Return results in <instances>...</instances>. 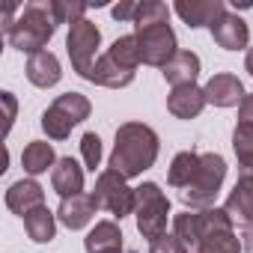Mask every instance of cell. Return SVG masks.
Here are the masks:
<instances>
[{"mask_svg":"<svg viewBox=\"0 0 253 253\" xmlns=\"http://www.w3.org/2000/svg\"><path fill=\"white\" fill-rule=\"evenodd\" d=\"M173 235L188 247V253H241L244 241L235 232V220L226 209H185L173 214Z\"/></svg>","mask_w":253,"mask_h":253,"instance_id":"cell-1","label":"cell"},{"mask_svg":"<svg viewBox=\"0 0 253 253\" xmlns=\"http://www.w3.org/2000/svg\"><path fill=\"white\" fill-rule=\"evenodd\" d=\"M134 36H137V45H140L143 66L164 69L179 54V42H176L173 27H170V6L161 3V0H146V3H140L137 21H134Z\"/></svg>","mask_w":253,"mask_h":253,"instance_id":"cell-2","label":"cell"},{"mask_svg":"<svg viewBox=\"0 0 253 253\" xmlns=\"http://www.w3.org/2000/svg\"><path fill=\"white\" fill-rule=\"evenodd\" d=\"M161 152V140L155 128L146 122H122L113 137V152H110V170L122 173L125 179L143 176Z\"/></svg>","mask_w":253,"mask_h":253,"instance_id":"cell-3","label":"cell"},{"mask_svg":"<svg viewBox=\"0 0 253 253\" xmlns=\"http://www.w3.org/2000/svg\"><path fill=\"white\" fill-rule=\"evenodd\" d=\"M57 27H60V18H57L54 0H30V3L21 6L15 24L9 30H3V36L15 51L33 57V54L45 51V45L54 39Z\"/></svg>","mask_w":253,"mask_h":253,"instance_id":"cell-4","label":"cell"},{"mask_svg":"<svg viewBox=\"0 0 253 253\" xmlns=\"http://www.w3.org/2000/svg\"><path fill=\"white\" fill-rule=\"evenodd\" d=\"M226 179V161L223 155L217 152H203L200 158V170L197 176L191 179V185L185 191H179V200L185 203V209L197 211V209H211L217 194H220V185Z\"/></svg>","mask_w":253,"mask_h":253,"instance_id":"cell-5","label":"cell"},{"mask_svg":"<svg viewBox=\"0 0 253 253\" xmlns=\"http://www.w3.org/2000/svg\"><path fill=\"white\" fill-rule=\"evenodd\" d=\"M137 200H134V220H137V232L152 244L155 238H161L167 232V220H170V200L161 191L158 182H143L134 188Z\"/></svg>","mask_w":253,"mask_h":253,"instance_id":"cell-6","label":"cell"},{"mask_svg":"<svg viewBox=\"0 0 253 253\" xmlns=\"http://www.w3.org/2000/svg\"><path fill=\"white\" fill-rule=\"evenodd\" d=\"M89 194H92L95 206L104 209V211H110L116 220L134 214V200H137L134 188L128 185V179H125L122 173H116V170H110V167L98 173L95 188H92Z\"/></svg>","mask_w":253,"mask_h":253,"instance_id":"cell-7","label":"cell"},{"mask_svg":"<svg viewBox=\"0 0 253 253\" xmlns=\"http://www.w3.org/2000/svg\"><path fill=\"white\" fill-rule=\"evenodd\" d=\"M101 45V30L95 27V21L84 18L78 24L69 27V36H66V51H69V60H72V69L89 81V72L95 66V51Z\"/></svg>","mask_w":253,"mask_h":253,"instance_id":"cell-8","label":"cell"},{"mask_svg":"<svg viewBox=\"0 0 253 253\" xmlns=\"http://www.w3.org/2000/svg\"><path fill=\"white\" fill-rule=\"evenodd\" d=\"M226 214L241 223V226H253V167L250 170H238V182L229 191L226 203H223Z\"/></svg>","mask_w":253,"mask_h":253,"instance_id":"cell-9","label":"cell"},{"mask_svg":"<svg viewBox=\"0 0 253 253\" xmlns=\"http://www.w3.org/2000/svg\"><path fill=\"white\" fill-rule=\"evenodd\" d=\"M209 30H211L214 45L223 48V51H241V48H247V42H250V27H247V21H244L241 15H235V12H229V9H226Z\"/></svg>","mask_w":253,"mask_h":253,"instance_id":"cell-10","label":"cell"},{"mask_svg":"<svg viewBox=\"0 0 253 253\" xmlns=\"http://www.w3.org/2000/svg\"><path fill=\"white\" fill-rule=\"evenodd\" d=\"M203 89H206V101L214 104V107H238V104L244 101V95H247L241 78L232 75V72H217V75H211Z\"/></svg>","mask_w":253,"mask_h":253,"instance_id":"cell-11","label":"cell"},{"mask_svg":"<svg viewBox=\"0 0 253 253\" xmlns=\"http://www.w3.org/2000/svg\"><path fill=\"white\" fill-rule=\"evenodd\" d=\"M173 12L191 30H200V27H211L226 12V3H223V0H176Z\"/></svg>","mask_w":253,"mask_h":253,"instance_id":"cell-12","label":"cell"},{"mask_svg":"<svg viewBox=\"0 0 253 253\" xmlns=\"http://www.w3.org/2000/svg\"><path fill=\"white\" fill-rule=\"evenodd\" d=\"M3 203H6V209L12 211V214H30L33 209H39V206H45V191H42V185L36 182V179H18V182H12L9 188H6V197H3Z\"/></svg>","mask_w":253,"mask_h":253,"instance_id":"cell-13","label":"cell"},{"mask_svg":"<svg viewBox=\"0 0 253 253\" xmlns=\"http://www.w3.org/2000/svg\"><path fill=\"white\" fill-rule=\"evenodd\" d=\"M206 89L197 84H185V86H173L167 95V110L176 119H197L206 107Z\"/></svg>","mask_w":253,"mask_h":253,"instance_id":"cell-14","label":"cell"},{"mask_svg":"<svg viewBox=\"0 0 253 253\" xmlns=\"http://www.w3.org/2000/svg\"><path fill=\"white\" fill-rule=\"evenodd\" d=\"M98 206L92 200V194H78V197H69V200H60V209H57V220L66 226V229H84L92 223Z\"/></svg>","mask_w":253,"mask_h":253,"instance_id":"cell-15","label":"cell"},{"mask_svg":"<svg viewBox=\"0 0 253 253\" xmlns=\"http://www.w3.org/2000/svg\"><path fill=\"white\" fill-rule=\"evenodd\" d=\"M134 69H125L122 63H116L107 51L95 60V66H92V72H89V84H95V86H107V89H122V86H128L131 81H134Z\"/></svg>","mask_w":253,"mask_h":253,"instance_id":"cell-16","label":"cell"},{"mask_svg":"<svg viewBox=\"0 0 253 253\" xmlns=\"http://www.w3.org/2000/svg\"><path fill=\"white\" fill-rule=\"evenodd\" d=\"M51 188L60 194V200H69V197L84 194V167L72 155L60 158L57 167L51 170Z\"/></svg>","mask_w":253,"mask_h":253,"instance_id":"cell-17","label":"cell"},{"mask_svg":"<svg viewBox=\"0 0 253 253\" xmlns=\"http://www.w3.org/2000/svg\"><path fill=\"white\" fill-rule=\"evenodd\" d=\"M63 78V66L57 60V54L51 51H39L33 57H27V81L39 89H48V86H57Z\"/></svg>","mask_w":253,"mask_h":253,"instance_id":"cell-18","label":"cell"},{"mask_svg":"<svg viewBox=\"0 0 253 253\" xmlns=\"http://www.w3.org/2000/svg\"><path fill=\"white\" fill-rule=\"evenodd\" d=\"M200 69H203V63H200V57H197L194 51H179V54L161 69V75H164V81H167L170 86H185V84H197Z\"/></svg>","mask_w":253,"mask_h":253,"instance_id":"cell-19","label":"cell"},{"mask_svg":"<svg viewBox=\"0 0 253 253\" xmlns=\"http://www.w3.org/2000/svg\"><path fill=\"white\" fill-rule=\"evenodd\" d=\"M84 247L86 253H116L122 250V229L116 220H98L86 238H84Z\"/></svg>","mask_w":253,"mask_h":253,"instance_id":"cell-20","label":"cell"},{"mask_svg":"<svg viewBox=\"0 0 253 253\" xmlns=\"http://www.w3.org/2000/svg\"><path fill=\"white\" fill-rule=\"evenodd\" d=\"M57 155H54V146L51 143H45V140H30L27 146H24V152H21V167H24V173L33 179V176H42V173H48V170H54L57 167Z\"/></svg>","mask_w":253,"mask_h":253,"instance_id":"cell-21","label":"cell"},{"mask_svg":"<svg viewBox=\"0 0 253 253\" xmlns=\"http://www.w3.org/2000/svg\"><path fill=\"white\" fill-rule=\"evenodd\" d=\"M24 229L30 235V241L36 244H51L57 235V211H51L48 206L33 209L30 214H24Z\"/></svg>","mask_w":253,"mask_h":253,"instance_id":"cell-22","label":"cell"},{"mask_svg":"<svg viewBox=\"0 0 253 253\" xmlns=\"http://www.w3.org/2000/svg\"><path fill=\"white\" fill-rule=\"evenodd\" d=\"M200 158H203V155H197L194 149H185V152H179V155L170 161L167 182H170L176 191H185V188L191 185V179L197 176V170H200Z\"/></svg>","mask_w":253,"mask_h":253,"instance_id":"cell-23","label":"cell"},{"mask_svg":"<svg viewBox=\"0 0 253 253\" xmlns=\"http://www.w3.org/2000/svg\"><path fill=\"white\" fill-rule=\"evenodd\" d=\"M107 54H110L116 63H122L125 69H134V72H137V66L143 63V60H140V45H137V36H134V33L113 39V45L107 48Z\"/></svg>","mask_w":253,"mask_h":253,"instance_id":"cell-24","label":"cell"},{"mask_svg":"<svg viewBox=\"0 0 253 253\" xmlns=\"http://www.w3.org/2000/svg\"><path fill=\"white\" fill-rule=\"evenodd\" d=\"M232 149L238 158V170H250L253 167V125L250 122H238L232 131Z\"/></svg>","mask_w":253,"mask_h":253,"instance_id":"cell-25","label":"cell"},{"mask_svg":"<svg viewBox=\"0 0 253 253\" xmlns=\"http://www.w3.org/2000/svg\"><path fill=\"white\" fill-rule=\"evenodd\" d=\"M51 104H54V107H60V110L75 122V125H78V122H84V119L92 113V104H89V98H86L84 92H63V95H57Z\"/></svg>","mask_w":253,"mask_h":253,"instance_id":"cell-26","label":"cell"},{"mask_svg":"<svg viewBox=\"0 0 253 253\" xmlns=\"http://www.w3.org/2000/svg\"><path fill=\"white\" fill-rule=\"evenodd\" d=\"M75 128V122L54 104H48V110L42 113V131L51 137V140H66Z\"/></svg>","mask_w":253,"mask_h":253,"instance_id":"cell-27","label":"cell"},{"mask_svg":"<svg viewBox=\"0 0 253 253\" xmlns=\"http://www.w3.org/2000/svg\"><path fill=\"white\" fill-rule=\"evenodd\" d=\"M81 155H84V164H86V170H98L101 167V137L95 134V131H86L84 137H81Z\"/></svg>","mask_w":253,"mask_h":253,"instance_id":"cell-28","label":"cell"},{"mask_svg":"<svg viewBox=\"0 0 253 253\" xmlns=\"http://www.w3.org/2000/svg\"><path fill=\"white\" fill-rule=\"evenodd\" d=\"M54 6H57V18H60V24H78V21H84L86 18V3H69V0H54Z\"/></svg>","mask_w":253,"mask_h":253,"instance_id":"cell-29","label":"cell"},{"mask_svg":"<svg viewBox=\"0 0 253 253\" xmlns=\"http://www.w3.org/2000/svg\"><path fill=\"white\" fill-rule=\"evenodd\" d=\"M149 253H188V247H185L173 232H170V235L164 232L161 238H155V241L149 244Z\"/></svg>","mask_w":253,"mask_h":253,"instance_id":"cell-30","label":"cell"},{"mask_svg":"<svg viewBox=\"0 0 253 253\" xmlns=\"http://www.w3.org/2000/svg\"><path fill=\"white\" fill-rule=\"evenodd\" d=\"M137 12H140V3L137 0H122V3H116L113 9H110V15L116 18V21H137Z\"/></svg>","mask_w":253,"mask_h":253,"instance_id":"cell-31","label":"cell"},{"mask_svg":"<svg viewBox=\"0 0 253 253\" xmlns=\"http://www.w3.org/2000/svg\"><path fill=\"white\" fill-rule=\"evenodd\" d=\"M238 122H250L253 125V92H247L244 101L238 104Z\"/></svg>","mask_w":253,"mask_h":253,"instance_id":"cell-32","label":"cell"},{"mask_svg":"<svg viewBox=\"0 0 253 253\" xmlns=\"http://www.w3.org/2000/svg\"><path fill=\"white\" fill-rule=\"evenodd\" d=\"M0 98H3V104H6V131H9L12 128V119H15V110H18V101H15L12 92H0Z\"/></svg>","mask_w":253,"mask_h":253,"instance_id":"cell-33","label":"cell"},{"mask_svg":"<svg viewBox=\"0 0 253 253\" xmlns=\"http://www.w3.org/2000/svg\"><path fill=\"white\" fill-rule=\"evenodd\" d=\"M241 241H244V250H247V253H253V226H244Z\"/></svg>","mask_w":253,"mask_h":253,"instance_id":"cell-34","label":"cell"},{"mask_svg":"<svg viewBox=\"0 0 253 253\" xmlns=\"http://www.w3.org/2000/svg\"><path fill=\"white\" fill-rule=\"evenodd\" d=\"M244 69L250 72V78H253V48H247V57H244Z\"/></svg>","mask_w":253,"mask_h":253,"instance_id":"cell-35","label":"cell"},{"mask_svg":"<svg viewBox=\"0 0 253 253\" xmlns=\"http://www.w3.org/2000/svg\"><path fill=\"white\" fill-rule=\"evenodd\" d=\"M116 253H122V250H116Z\"/></svg>","mask_w":253,"mask_h":253,"instance_id":"cell-36","label":"cell"}]
</instances>
